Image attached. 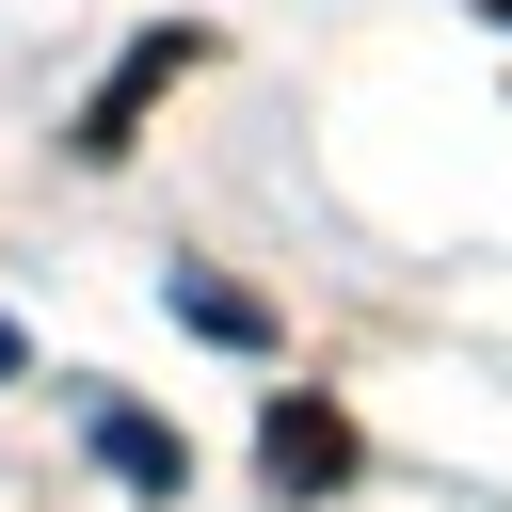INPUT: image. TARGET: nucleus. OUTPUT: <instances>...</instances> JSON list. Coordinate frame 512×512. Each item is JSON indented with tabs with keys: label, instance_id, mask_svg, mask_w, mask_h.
Returning <instances> with one entry per match:
<instances>
[{
	"label": "nucleus",
	"instance_id": "f257e3e1",
	"mask_svg": "<svg viewBox=\"0 0 512 512\" xmlns=\"http://www.w3.org/2000/svg\"><path fill=\"white\" fill-rule=\"evenodd\" d=\"M192 64H208V32H144V48H128L96 96H80V128H64V144H80V160H128V128H144V112H160Z\"/></svg>",
	"mask_w": 512,
	"mask_h": 512
},
{
	"label": "nucleus",
	"instance_id": "f03ea898",
	"mask_svg": "<svg viewBox=\"0 0 512 512\" xmlns=\"http://www.w3.org/2000/svg\"><path fill=\"white\" fill-rule=\"evenodd\" d=\"M256 464H272V496H336L368 448H352V416H336V400H272V416H256Z\"/></svg>",
	"mask_w": 512,
	"mask_h": 512
},
{
	"label": "nucleus",
	"instance_id": "7ed1b4c3",
	"mask_svg": "<svg viewBox=\"0 0 512 512\" xmlns=\"http://www.w3.org/2000/svg\"><path fill=\"white\" fill-rule=\"evenodd\" d=\"M96 464H112L128 496H192V448H176L160 416H128V400H96Z\"/></svg>",
	"mask_w": 512,
	"mask_h": 512
},
{
	"label": "nucleus",
	"instance_id": "20e7f679",
	"mask_svg": "<svg viewBox=\"0 0 512 512\" xmlns=\"http://www.w3.org/2000/svg\"><path fill=\"white\" fill-rule=\"evenodd\" d=\"M160 304H176L192 336H224V352H272V304H256V288H224V272H192V256L160 272Z\"/></svg>",
	"mask_w": 512,
	"mask_h": 512
},
{
	"label": "nucleus",
	"instance_id": "39448f33",
	"mask_svg": "<svg viewBox=\"0 0 512 512\" xmlns=\"http://www.w3.org/2000/svg\"><path fill=\"white\" fill-rule=\"evenodd\" d=\"M0 368H16V320H0Z\"/></svg>",
	"mask_w": 512,
	"mask_h": 512
}]
</instances>
